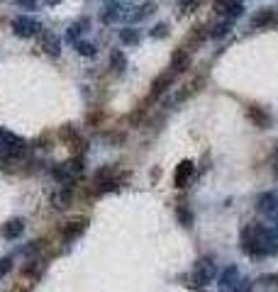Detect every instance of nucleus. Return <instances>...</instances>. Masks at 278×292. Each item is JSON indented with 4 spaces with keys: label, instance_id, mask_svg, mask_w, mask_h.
<instances>
[{
    "label": "nucleus",
    "instance_id": "1",
    "mask_svg": "<svg viewBox=\"0 0 278 292\" xmlns=\"http://www.w3.org/2000/svg\"><path fill=\"white\" fill-rule=\"evenodd\" d=\"M241 251L251 258H268L278 254V241L271 229L261 224H249L241 232Z\"/></svg>",
    "mask_w": 278,
    "mask_h": 292
},
{
    "label": "nucleus",
    "instance_id": "2",
    "mask_svg": "<svg viewBox=\"0 0 278 292\" xmlns=\"http://www.w3.org/2000/svg\"><path fill=\"white\" fill-rule=\"evenodd\" d=\"M27 151V142L8 132V129H0V158L3 161H13V158H20L22 154Z\"/></svg>",
    "mask_w": 278,
    "mask_h": 292
},
{
    "label": "nucleus",
    "instance_id": "3",
    "mask_svg": "<svg viewBox=\"0 0 278 292\" xmlns=\"http://www.w3.org/2000/svg\"><path fill=\"white\" fill-rule=\"evenodd\" d=\"M10 27H13V32L15 36H22V39H27V36H35L42 32V22L35 18H27V15H20L10 22Z\"/></svg>",
    "mask_w": 278,
    "mask_h": 292
},
{
    "label": "nucleus",
    "instance_id": "4",
    "mask_svg": "<svg viewBox=\"0 0 278 292\" xmlns=\"http://www.w3.org/2000/svg\"><path fill=\"white\" fill-rule=\"evenodd\" d=\"M215 275H217V268H215L212 258H200V260L195 263V268H193V285H195V288H203V285H207Z\"/></svg>",
    "mask_w": 278,
    "mask_h": 292
},
{
    "label": "nucleus",
    "instance_id": "5",
    "mask_svg": "<svg viewBox=\"0 0 278 292\" xmlns=\"http://www.w3.org/2000/svg\"><path fill=\"white\" fill-rule=\"evenodd\" d=\"M256 210L261 214L271 219H278V190H271V192H261L256 198Z\"/></svg>",
    "mask_w": 278,
    "mask_h": 292
},
{
    "label": "nucleus",
    "instance_id": "6",
    "mask_svg": "<svg viewBox=\"0 0 278 292\" xmlns=\"http://www.w3.org/2000/svg\"><path fill=\"white\" fill-rule=\"evenodd\" d=\"M86 226H88V219L86 217H78V219H71L64 229H61V234H64V241L69 244V241H74V238H78L83 232H86Z\"/></svg>",
    "mask_w": 278,
    "mask_h": 292
},
{
    "label": "nucleus",
    "instance_id": "7",
    "mask_svg": "<svg viewBox=\"0 0 278 292\" xmlns=\"http://www.w3.org/2000/svg\"><path fill=\"white\" fill-rule=\"evenodd\" d=\"M193 173H195V164L193 161H181L178 168H176V173H173L176 188H185L190 182V178H193Z\"/></svg>",
    "mask_w": 278,
    "mask_h": 292
},
{
    "label": "nucleus",
    "instance_id": "8",
    "mask_svg": "<svg viewBox=\"0 0 278 292\" xmlns=\"http://www.w3.org/2000/svg\"><path fill=\"white\" fill-rule=\"evenodd\" d=\"M173 76H176L173 71L161 73V76H159V78H156V80L151 83V95H149V98H151V100L161 98V95H164V92H166L168 88H171V83H173Z\"/></svg>",
    "mask_w": 278,
    "mask_h": 292
},
{
    "label": "nucleus",
    "instance_id": "9",
    "mask_svg": "<svg viewBox=\"0 0 278 292\" xmlns=\"http://www.w3.org/2000/svg\"><path fill=\"white\" fill-rule=\"evenodd\" d=\"M276 12L273 10H268V8H261L259 12L251 18V30H263V27H271V24H276Z\"/></svg>",
    "mask_w": 278,
    "mask_h": 292
},
{
    "label": "nucleus",
    "instance_id": "10",
    "mask_svg": "<svg viewBox=\"0 0 278 292\" xmlns=\"http://www.w3.org/2000/svg\"><path fill=\"white\" fill-rule=\"evenodd\" d=\"M246 117H249L259 129L271 127V117H268V112H266L263 108H259V105H249V108H246Z\"/></svg>",
    "mask_w": 278,
    "mask_h": 292
},
{
    "label": "nucleus",
    "instance_id": "11",
    "mask_svg": "<svg viewBox=\"0 0 278 292\" xmlns=\"http://www.w3.org/2000/svg\"><path fill=\"white\" fill-rule=\"evenodd\" d=\"M171 68H173V73H183L190 68V49H176L173 52V56H171Z\"/></svg>",
    "mask_w": 278,
    "mask_h": 292
},
{
    "label": "nucleus",
    "instance_id": "12",
    "mask_svg": "<svg viewBox=\"0 0 278 292\" xmlns=\"http://www.w3.org/2000/svg\"><path fill=\"white\" fill-rule=\"evenodd\" d=\"M237 282H239V268L237 266H229V268H224L222 273H220V288L222 290H237Z\"/></svg>",
    "mask_w": 278,
    "mask_h": 292
},
{
    "label": "nucleus",
    "instance_id": "13",
    "mask_svg": "<svg viewBox=\"0 0 278 292\" xmlns=\"http://www.w3.org/2000/svg\"><path fill=\"white\" fill-rule=\"evenodd\" d=\"M52 176H54V180L61 182L64 188H71V185H74V180H76V176L69 170V168H66V164L52 166Z\"/></svg>",
    "mask_w": 278,
    "mask_h": 292
},
{
    "label": "nucleus",
    "instance_id": "14",
    "mask_svg": "<svg viewBox=\"0 0 278 292\" xmlns=\"http://www.w3.org/2000/svg\"><path fill=\"white\" fill-rule=\"evenodd\" d=\"M25 232V219H10L5 226H3V236L5 238H20Z\"/></svg>",
    "mask_w": 278,
    "mask_h": 292
},
{
    "label": "nucleus",
    "instance_id": "15",
    "mask_svg": "<svg viewBox=\"0 0 278 292\" xmlns=\"http://www.w3.org/2000/svg\"><path fill=\"white\" fill-rule=\"evenodd\" d=\"M88 24H91V20H88V18H81L78 22H74V24L66 30L64 39H66V42H71V44H76V42H78V34H81L83 30H88Z\"/></svg>",
    "mask_w": 278,
    "mask_h": 292
},
{
    "label": "nucleus",
    "instance_id": "16",
    "mask_svg": "<svg viewBox=\"0 0 278 292\" xmlns=\"http://www.w3.org/2000/svg\"><path fill=\"white\" fill-rule=\"evenodd\" d=\"M207 36H210V30H207L205 24H198V27H193V32L188 34V44H190V46H198V44H203Z\"/></svg>",
    "mask_w": 278,
    "mask_h": 292
},
{
    "label": "nucleus",
    "instance_id": "17",
    "mask_svg": "<svg viewBox=\"0 0 278 292\" xmlns=\"http://www.w3.org/2000/svg\"><path fill=\"white\" fill-rule=\"evenodd\" d=\"M139 39H142V34H139V30H134V27H125V30L120 32V42L127 44V46L139 44Z\"/></svg>",
    "mask_w": 278,
    "mask_h": 292
},
{
    "label": "nucleus",
    "instance_id": "18",
    "mask_svg": "<svg viewBox=\"0 0 278 292\" xmlns=\"http://www.w3.org/2000/svg\"><path fill=\"white\" fill-rule=\"evenodd\" d=\"M110 66H112V71L115 73H122L125 68H127V56L122 54L120 49H115L110 54Z\"/></svg>",
    "mask_w": 278,
    "mask_h": 292
},
{
    "label": "nucleus",
    "instance_id": "19",
    "mask_svg": "<svg viewBox=\"0 0 278 292\" xmlns=\"http://www.w3.org/2000/svg\"><path fill=\"white\" fill-rule=\"evenodd\" d=\"M44 52L49 56H59L61 54V39L54 34H47V39H44Z\"/></svg>",
    "mask_w": 278,
    "mask_h": 292
},
{
    "label": "nucleus",
    "instance_id": "20",
    "mask_svg": "<svg viewBox=\"0 0 278 292\" xmlns=\"http://www.w3.org/2000/svg\"><path fill=\"white\" fill-rule=\"evenodd\" d=\"M52 202H54V207L56 210H64V207H69L71 204V190H61V192H56L54 198H52Z\"/></svg>",
    "mask_w": 278,
    "mask_h": 292
},
{
    "label": "nucleus",
    "instance_id": "21",
    "mask_svg": "<svg viewBox=\"0 0 278 292\" xmlns=\"http://www.w3.org/2000/svg\"><path fill=\"white\" fill-rule=\"evenodd\" d=\"M66 168H69L74 176H81V173H83V168H86V156H74V158L66 164Z\"/></svg>",
    "mask_w": 278,
    "mask_h": 292
},
{
    "label": "nucleus",
    "instance_id": "22",
    "mask_svg": "<svg viewBox=\"0 0 278 292\" xmlns=\"http://www.w3.org/2000/svg\"><path fill=\"white\" fill-rule=\"evenodd\" d=\"M229 27H232V20H222V22H217L212 30H210V36H215V39H220L229 32Z\"/></svg>",
    "mask_w": 278,
    "mask_h": 292
},
{
    "label": "nucleus",
    "instance_id": "23",
    "mask_svg": "<svg viewBox=\"0 0 278 292\" xmlns=\"http://www.w3.org/2000/svg\"><path fill=\"white\" fill-rule=\"evenodd\" d=\"M176 217H178V222H181L183 226H193V212H190L188 207H183V204H181V207L176 210Z\"/></svg>",
    "mask_w": 278,
    "mask_h": 292
},
{
    "label": "nucleus",
    "instance_id": "24",
    "mask_svg": "<svg viewBox=\"0 0 278 292\" xmlns=\"http://www.w3.org/2000/svg\"><path fill=\"white\" fill-rule=\"evenodd\" d=\"M222 12H227V20H234L244 12V5L241 2H227V8H224Z\"/></svg>",
    "mask_w": 278,
    "mask_h": 292
},
{
    "label": "nucleus",
    "instance_id": "25",
    "mask_svg": "<svg viewBox=\"0 0 278 292\" xmlns=\"http://www.w3.org/2000/svg\"><path fill=\"white\" fill-rule=\"evenodd\" d=\"M74 46L81 56H95V46H93L91 42H76Z\"/></svg>",
    "mask_w": 278,
    "mask_h": 292
},
{
    "label": "nucleus",
    "instance_id": "26",
    "mask_svg": "<svg viewBox=\"0 0 278 292\" xmlns=\"http://www.w3.org/2000/svg\"><path fill=\"white\" fill-rule=\"evenodd\" d=\"M117 18H120V8H117V5H110V8H108V10H103V15H100L103 22H115Z\"/></svg>",
    "mask_w": 278,
    "mask_h": 292
},
{
    "label": "nucleus",
    "instance_id": "27",
    "mask_svg": "<svg viewBox=\"0 0 278 292\" xmlns=\"http://www.w3.org/2000/svg\"><path fill=\"white\" fill-rule=\"evenodd\" d=\"M154 8H156L154 2H144V5L139 8V12H134V15H132V20H134V22H137V20H144L147 15H151V12H154Z\"/></svg>",
    "mask_w": 278,
    "mask_h": 292
},
{
    "label": "nucleus",
    "instance_id": "28",
    "mask_svg": "<svg viewBox=\"0 0 278 292\" xmlns=\"http://www.w3.org/2000/svg\"><path fill=\"white\" fill-rule=\"evenodd\" d=\"M149 34L154 36V39H164V36L168 34V24H164V22H159V24H154Z\"/></svg>",
    "mask_w": 278,
    "mask_h": 292
},
{
    "label": "nucleus",
    "instance_id": "29",
    "mask_svg": "<svg viewBox=\"0 0 278 292\" xmlns=\"http://www.w3.org/2000/svg\"><path fill=\"white\" fill-rule=\"evenodd\" d=\"M198 5H200V0H178L181 12H193V10H198Z\"/></svg>",
    "mask_w": 278,
    "mask_h": 292
},
{
    "label": "nucleus",
    "instance_id": "30",
    "mask_svg": "<svg viewBox=\"0 0 278 292\" xmlns=\"http://www.w3.org/2000/svg\"><path fill=\"white\" fill-rule=\"evenodd\" d=\"M10 270H13V258L10 256H3L0 258V278H5Z\"/></svg>",
    "mask_w": 278,
    "mask_h": 292
},
{
    "label": "nucleus",
    "instance_id": "31",
    "mask_svg": "<svg viewBox=\"0 0 278 292\" xmlns=\"http://www.w3.org/2000/svg\"><path fill=\"white\" fill-rule=\"evenodd\" d=\"M20 8H27V10H35L37 8V0H18Z\"/></svg>",
    "mask_w": 278,
    "mask_h": 292
},
{
    "label": "nucleus",
    "instance_id": "32",
    "mask_svg": "<svg viewBox=\"0 0 278 292\" xmlns=\"http://www.w3.org/2000/svg\"><path fill=\"white\" fill-rule=\"evenodd\" d=\"M227 2H229V0H212V5H215V10H217V12H222L224 8H227Z\"/></svg>",
    "mask_w": 278,
    "mask_h": 292
},
{
    "label": "nucleus",
    "instance_id": "33",
    "mask_svg": "<svg viewBox=\"0 0 278 292\" xmlns=\"http://www.w3.org/2000/svg\"><path fill=\"white\" fill-rule=\"evenodd\" d=\"M61 0H44V5H59Z\"/></svg>",
    "mask_w": 278,
    "mask_h": 292
},
{
    "label": "nucleus",
    "instance_id": "34",
    "mask_svg": "<svg viewBox=\"0 0 278 292\" xmlns=\"http://www.w3.org/2000/svg\"><path fill=\"white\" fill-rule=\"evenodd\" d=\"M234 292H241V290H234Z\"/></svg>",
    "mask_w": 278,
    "mask_h": 292
}]
</instances>
